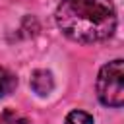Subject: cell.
<instances>
[{
  "label": "cell",
  "mask_w": 124,
  "mask_h": 124,
  "mask_svg": "<svg viewBox=\"0 0 124 124\" xmlns=\"http://www.w3.org/2000/svg\"><path fill=\"white\" fill-rule=\"evenodd\" d=\"M66 124H95V120L85 110H72L66 116Z\"/></svg>",
  "instance_id": "6"
},
{
  "label": "cell",
  "mask_w": 124,
  "mask_h": 124,
  "mask_svg": "<svg viewBox=\"0 0 124 124\" xmlns=\"http://www.w3.org/2000/svg\"><path fill=\"white\" fill-rule=\"evenodd\" d=\"M54 17L58 29L76 43H101L116 31L112 0H62Z\"/></svg>",
  "instance_id": "1"
},
{
  "label": "cell",
  "mask_w": 124,
  "mask_h": 124,
  "mask_svg": "<svg viewBox=\"0 0 124 124\" xmlns=\"http://www.w3.org/2000/svg\"><path fill=\"white\" fill-rule=\"evenodd\" d=\"M0 124H31L27 116L17 112L16 108H4L0 112Z\"/></svg>",
  "instance_id": "5"
},
{
  "label": "cell",
  "mask_w": 124,
  "mask_h": 124,
  "mask_svg": "<svg viewBox=\"0 0 124 124\" xmlns=\"http://www.w3.org/2000/svg\"><path fill=\"white\" fill-rule=\"evenodd\" d=\"M97 97L105 107L124 105V60L116 58L105 64L97 76Z\"/></svg>",
  "instance_id": "2"
},
{
  "label": "cell",
  "mask_w": 124,
  "mask_h": 124,
  "mask_svg": "<svg viewBox=\"0 0 124 124\" xmlns=\"http://www.w3.org/2000/svg\"><path fill=\"white\" fill-rule=\"evenodd\" d=\"M29 83H31V89L41 97L48 95L54 89V78H52V74L48 70H35L31 74V81Z\"/></svg>",
  "instance_id": "3"
},
{
  "label": "cell",
  "mask_w": 124,
  "mask_h": 124,
  "mask_svg": "<svg viewBox=\"0 0 124 124\" xmlns=\"http://www.w3.org/2000/svg\"><path fill=\"white\" fill-rule=\"evenodd\" d=\"M17 85V78L4 66H0V99L10 95Z\"/></svg>",
  "instance_id": "4"
}]
</instances>
